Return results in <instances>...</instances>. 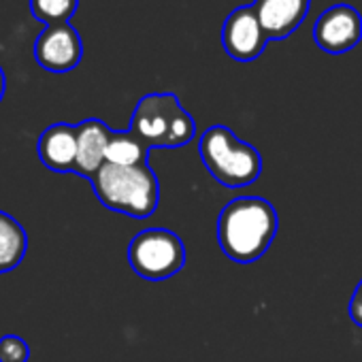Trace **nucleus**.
Wrapping results in <instances>:
<instances>
[{
	"label": "nucleus",
	"instance_id": "7ed1b4c3",
	"mask_svg": "<svg viewBox=\"0 0 362 362\" xmlns=\"http://www.w3.org/2000/svg\"><path fill=\"white\" fill-rule=\"evenodd\" d=\"M199 153L211 177L226 188H245L260 177V151L226 126H211L199 141Z\"/></svg>",
	"mask_w": 362,
	"mask_h": 362
},
{
	"label": "nucleus",
	"instance_id": "9d476101",
	"mask_svg": "<svg viewBox=\"0 0 362 362\" xmlns=\"http://www.w3.org/2000/svg\"><path fill=\"white\" fill-rule=\"evenodd\" d=\"M75 132H77V156H75L73 173L92 179L96 175V170L105 164L111 128L105 122L90 117V119L77 124Z\"/></svg>",
	"mask_w": 362,
	"mask_h": 362
},
{
	"label": "nucleus",
	"instance_id": "423d86ee",
	"mask_svg": "<svg viewBox=\"0 0 362 362\" xmlns=\"http://www.w3.org/2000/svg\"><path fill=\"white\" fill-rule=\"evenodd\" d=\"M362 39V18L351 5L328 7L313 26V41L326 54H345Z\"/></svg>",
	"mask_w": 362,
	"mask_h": 362
},
{
	"label": "nucleus",
	"instance_id": "dca6fc26",
	"mask_svg": "<svg viewBox=\"0 0 362 362\" xmlns=\"http://www.w3.org/2000/svg\"><path fill=\"white\" fill-rule=\"evenodd\" d=\"M347 313H349L351 322H354L356 326H360V328H362V281L356 286V290H354V294H351V300H349V309H347Z\"/></svg>",
	"mask_w": 362,
	"mask_h": 362
},
{
	"label": "nucleus",
	"instance_id": "f3484780",
	"mask_svg": "<svg viewBox=\"0 0 362 362\" xmlns=\"http://www.w3.org/2000/svg\"><path fill=\"white\" fill-rule=\"evenodd\" d=\"M5 88H7V79H5L3 66H0V100H3V96H5Z\"/></svg>",
	"mask_w": 362,
	"mask_h": 362
},
{
	"label": "nucleus",
	"instance_id": "9b49d317",
	"mask_svg": "<svg viewBox=\"0 0 362 362\" xmlns=\"http://www.w3.org/2000/svg\"><path fill=\"white\" fill-rule=\"evenodd\" d=\"M39 158L54 173H73L77 156V132L71 124H54L39 139Z\"/></svg>",
	"mask_w": 362,
	"mask_h": 362
},
{
	"label": "nucleus",
	"instance_id": "2eb2a0df",
	"mask_svg": "<svg viewBox=\"0 0 362 362\" xmlns=\"http://www.w3.org/2000/svg\"><path fill=\"white\" fill-rule=\"evenodd\" d=\"M30 347L18 334H5L0 339V362H28Z\"/></svg>",
	"mask_w": 362,
	"mask_h": 362
},
{
	"label": "nucleus",
	"instance_id": "ddd939ff",
	"mask_svg": "<svg viewBox=\"0 0 362 362\" xmlns=\"http://www.w3.org/2000/svg\"><path fill=\"white\" fill-rule=\"evenodd\" d=\"M147 153H149V147L141 139H136L130 130H124V132L111 130L107 153H105V164L141 166V164H147Z\"/></svg>",
	"mask_w": 362,
	"mask_h": 362
},
{
	"label": "nucleus",
	"instance_id": "20e7f679",
	"mask_svg": "<svg viewBox=\"0 0 362 362\" xmlns=\"http://www.w3.org/2000/svg\"><path fill=\"white\" fill-rule=\"evenodd\" d=\"M136 139L151 147H184L197 134L194 117L181 107L175 94H147L134 107L130 128Z\"/></svg>",
	"mask_w": 362,
	"mask_h": 362
},
{
	"label": "nucleus",
	"instance_id": "f8f14e48",
	"mask_svg": "<svg viewBox=\"0 0 362 362\" xmlns=\"http://www.w3.org/2000/svg\"><path fill=\"white\" fill-rule=\"evenodd\" d=\"M28 252V235L24 226L9 214L0 211V275L22 264Z\"/></svg>",
	"mask_w": 362,
	"mask_h": 362
},
{
	"label": "nucleus",
	"instance_id": "6e6552de",
	"mask_svg": "<svg viewBox=\"0 0 362 362\" xmlns=\"http://www.w3.org/2000/svg\"><path fill=\"white\" fill-rule=\"evenodd\" d=\"M222 45L237 62H252L264 52L267 37L254 7H239L226 18L222 28Z\"/></svg>",
	"mask_w": 362,
	"mask_h": 362
},
{
	"label": "nucleus",
	"instance_id": "f257e3e1",
	"mask_svg": "<svg viewBox=\"0 0 362 362\" xmlns=\"http://www.w3.org/2000/svg\"><path fill=\"white\" fill-rule=\"evenodd\" d=\"M277 226V211L267 199L239 197L220 211L218 243L233 262L250 264L267 254Z\"/></svg>",
	"mask_w": 362,
	"mask_h": 362
},
{
	"label": "nucleus",
	"instance_id": "f03ea898",
	"mask_svg": "<svg viewBox=\"0 0 362 362\" xmlns=\"http://www.w3.org/2000/svg\"><path fill=\"white\" fill-rule=\"evenodd\" d=\"M90 181L98 201L111 211L143 220L158 209L160 184L149 164H141V166L103 164Z\"/></svg>",
	"mask_w": 362,
	"mask_h": 362
},
{
	"label": "nucleus",
	"instance_id": "4468645a",
	"mask_svg": "<svg viewBox=\"0 0 362 362\" xmlns=\"http://www.w3.org/2000/svg\"><path fill=\"white\" fill-rule=\"evenodd\" d=\"M79 7V0H30V11L37 20L49 24H66Z\"/></svg>",
	"mask_w": 362,
	"mask_h": 362
},
{
	"label": "nucleus",
	"instance_id": "1a4fd4ad",
	"mask_svg": "<svg viewBox=\"0 0 362 362\" xmlns=\"http://www.w3.org/2000/svg\"><path fill=\"white\" fill-rule=\"evenodd\" d=\"M311 0H256L252 5L267 41L290 37L307 18Z\"/></svg>",
	"mask_w": 362,
	"mask_h": 362
},
{
	"label": "nucleus",
	"instance_id": "39448f33",
	"mask_svg": "<svg viewBox=\"0 0 362 362\" xmlns=\"http://www.w3.org/2000/svg\"><path fill=\"white\" fill-rule=\"evenodd\" d=\"M128 262L139 277L164 281L184 269L186 247L173 230L147 228L132 237L128 245Z\"/></svg>",
	"mask_w": 362,
	"mask_h": 362
},
{
	"label": "nucleus",
	"instance_id": "0eeeda50",
	"mask_svg": "<svg viewBox=\"0 0 362 362\" xmlns=\"http://www.w3.org/2000/svg\"><path fill=\"white\" fill-rule=\"evenodd\" d=\"M83 56V45L79 33L66 24H49L35 43L37 62L49 73L73 71Z\"/></svg>",
	"mask_w": 362,
	"mask_h": 362
}]
</instances>
